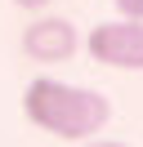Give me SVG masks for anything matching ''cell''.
I'll list each match as a JSON object with an SVG mask.
<instances>
[{
    "instance_id": "1",
    "label": "cell",
    "mask_w": 143,
    "mask_h": 147,
    "mask_svg": "<svg viewBox=\"0 0 143 147\" xmlns=\"http://www.w3.org/2000/svg\"><path fill=\"white\" fill-rule=\"evenodd\" d=\"M22 116L36 129L63 138V143H85V138L103 134V125L112 120V102L98 89L85 85H63L54 76H40L22 89Z\"/></svg>"
},
{
    "instance_id": "2",
    "label": "cell",
    "mask_w": 143,
    "mask_h": 147,
    "mask_svg": "<svg viewBox=\"0 0 143 147\" xmlns=\"http://www.w3.org/2000/svg\"><path fill=\"white\" fill-rule=\"evenodd\" d=\"M85 54L112 71H143V18H116L89 27Z\"/></svg>"
},
{
    "instance_id": "3",
    "label": "cell",
    "mask_w": 143,
    "mask_h": 147,
    "mask_svg": "<svg viewBox=\"0 0 143 147\" xmlns=\"http://www.w3.org/2000/svg\"><path fill=\"white\" fill-rule=\"evenodd\" d=\"M18 45H22V54L31 58V63H67L80 49V36H76V27H72L67 18H49V13H45V18H31L22 27Z\"/></svg>"
},
{
    "instance_id": "4",
    "label": "cell",
    "mask_w": 143,
    "mask_h": 147,
    "mask_svg": "<svg viewBox=\"0 0 143 147\" xmlns=\"http://www.w3.org/2000/svg\"><path fill=\"white\" fill-rule=\"evenodd\" d=\"M116 9H121V18H143V0H112Z\"/></svg>"
},
{
    "instance_id": "5",
    "label": "cell",
    "mask_w": 143,
    "mask_h": 147,
    "mask_svg": "<svg viewBox=\"0 0 143 147\" xmlns=\"http://www.w3.org/2000/svg\"><path fill=\"white\" fill-rule=\"evenodd\" d=\"M14 5H18V9H27V13H40V9H49L54 0H14Z\"/></svg>"
},
{
    "instance_id": "6",
    "label": "cell",
    "mask_w": 143,
    "mask_h": 147,
    "mask_svg": "<svg viewBox=\"0 0 143 147\" xmlns=\"http://www.w3.org/2000/svg\"><path fill=\"white\" fill-rule=\"evenodd\" d=\"M85 147H125V143H116V138H98V134H94V138H85Z\"/></svg>"
}]
</instances>
